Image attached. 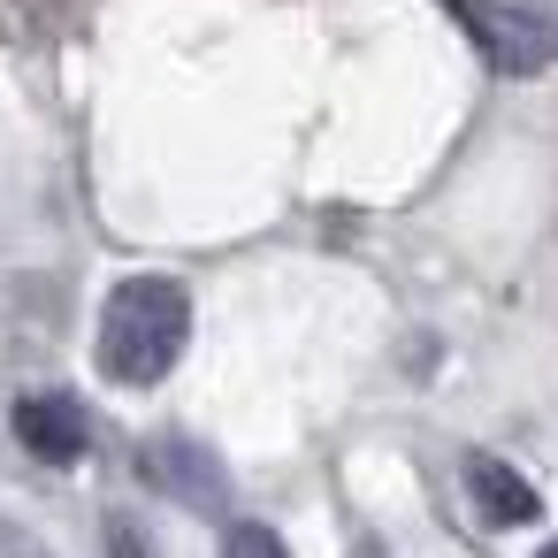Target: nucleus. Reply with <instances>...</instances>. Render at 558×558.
Wrapping results in <instances>:
<instances>
[{
    "label": "nucleus",
    "mask_w": 558,
    "mask_h": 558,
    "mask_svg": "<svg viewBox=\"0 0 558 558\" xmlns=\"http://www.w3.org/2000/svg\"><path fill=\"white\" fill-rule=\"evenodd\" d=\"M138 474H146L161 497L192 505V512H215V505H222V459H215L207 444H192V436H154V444L138 451Z\"/></svg>",
    "instance_id": "obj_4"
},
{
    "label": "nucleus",
    "mask_w": 558,
    "mask_h": 558,
    "mask_svg": "<svg viewBox=\"0 0 558 558\" xmlns=\"http://www.w3.org/2000/svg\"><path fill=\"white\" fill-rule=\"evenodd\" d=\"M535 558H558V543H543V550H535Z\"/></svg>",
    "instance_id": "obj_8"
},
{
    "label": "nucleus",
    "mask_w": 558,
    "mask_h": 558,
    "mask_svg": "<svg viewBox=\"0 0 558 558\" xmlns=\"http://www.w3.org/2000/svg\"><path fill=\"white\" fill-rule=\"evenodd\" d=\"M9 421H16V444H24L39 466H77V459H85V444H93L85 405H77V398H62V390H24Z\"/></svg>",
    "instance_id": "obj_3"
},
{
    "label": "nucleus",
    "mask_w": 558,
    "mask_h": 558,
    "mask_svg": "<svg viewBox=\"0 0 558 558\" xmlns=\"http://www.w3.org/2000/svg\"><path fill=\"white\" fill-rule=\"evenodd\" d=\"M222 558H291V550H283V535H276V527H260V520H238V527L222 535Z\"/></svg>",
    "instance_id": "obj_6"
},
{
    "label": "nucleus",
    "mask_w": 558,
    "mask_h": 558,
    "mask_svg": "<svg viewBox=\"0 0 558 558\" xmlns=\"http://www.w3.org/2000/svg\"><path fill=\"white\" fill-rule=\"evenodd\" d=\"M192 344V291L177 276H123L100 306V375L123 390L169 383Z\"/></svg>",
    "instance_id": "obj_1"
},
{
    "label": "nucleus",
    "mask_w": 558,
    "mask_h": 558,
    "mask_svg": "<svg viewBox=\"0 0 558 558\" xmlns=\"http://www.w3.org/2000/svg\"><path fill=\"white\" fill-rule=\"evenodd\" d=\"M466 497H474V512H482L489 527H527V520L543 512L535 482H527L520 466H505V459H466Z\"/></svg>",
    "instance_id": "obj_5"
},
{
    "label": "nucleus",
    "mask_w": 558,
    "mask_h": 558,
    "mask_svg": "<svg viewBox=\"0 0 558 558\" xmlns=\"http://www.w3.org/2000/svg\"><path fill=\"white\" fill-rule=\"evenodd\" d=\"M444 9L497 77H535L558 62V16L527 9V0H444Z\"/></svg>",
    "instance_id": "obj_2"
},
{
    "label": "nucleus",
    "mask_w": 558,
    "mask_h": 558,
    "mask_svg": "<svg viewBox=\"0 0 558 558\" xmlns=\"http://www.w3.org/2000/svg\"><path fill=\"white\" fill-rule=\"evenodd\" d=\"M108 558H154V550H146V535L131 520H108Z\"/></svg>",
    "instance_id": "obj_7"
}]
</instances>
